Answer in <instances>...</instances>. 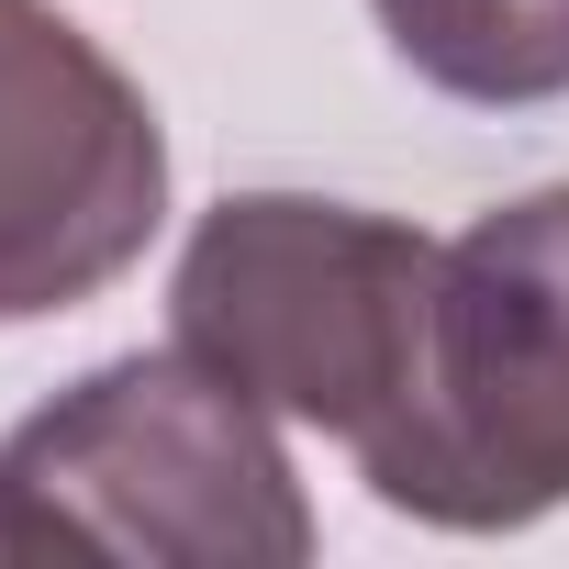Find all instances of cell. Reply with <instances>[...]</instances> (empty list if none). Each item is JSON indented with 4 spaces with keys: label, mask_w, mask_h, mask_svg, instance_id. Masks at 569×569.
I'll return each instance as SVG.
<instances>
[{
    "label": "cell",
    "mask_w": 569,
    "mask_h": 569,
    "mask_svg": "<svg viewBox=\"0 0 569 569\" xmlns=\"http://www.w3.org/2000/svg\"><path fill=\"white\" fill-rule=\"evenodd\" d=\"M0 558H168V569H291L313 558L302 480L190 347L123 358L12 425L0 447Z\"/></svg>",
    "instance_id": "1"
},
{
    "label": "cell",
    "mask_w": 569,
    "mask_h": 569,
    "mask_svg": "<svg viewBox=\"0 0 569 569\" xmlns=\"http://www.w3.org/2000/svg\"><path fill=\"white\" fill-rule=\"evenodd\" d=\"M425 302H436V246L413 223L291 201V190H246L201 212L168 291L179 347L201 369H223L246 402L325 425L347 447L402 413L425 358Z\"/></svg>",
    "instance_id": "3"
},
{
    "label": "cell",
    "mask_w": 569,
    "mask_h": 569,
    "mask_svg": "<svg viewBox=\"0 0 569 569\" xmlns=\"http://www.w3.org/2000/svg\"><path fill=\"white\" fill-rule=\"evenodd\" d=\"M358 469L391 513L491 536L569 502V190H525L436 246L413 391Z\"/></svg>",
    "instance_id": "2"
},
{
    "label": "cell",
    "mask_w": 569,
    "mask_h": 569,
    "mask_svg": "<svg viewBox=\"0 0 569 569\" xmlns=\"http://www.w3.org/2000/svg\"><path fill=\"white\" fill-rule=\"evenodd\" d=\"M391 57L436 79L447 101H558L569 90V0H369Z\"/></svg>",
    "instance_id": "5"
},
{
    "label": "cell",
    "mask_w": 569,
    "mask_h": 569,
    "mask_svg": "<svg viewBox=\"0 0 569 569\" xmlns=\"http://www.w3.org/2000/svg\"><path fill=\"white\" fill-rule=\"evenodd\" d=\"M168 146L146 90L46 0H0V325L68 313L146 257Z\"/></svg>",
    "instance_id": "4"
}]
</instances>
